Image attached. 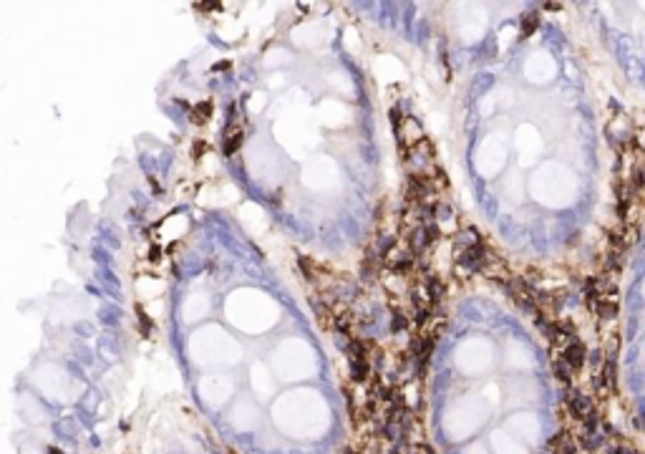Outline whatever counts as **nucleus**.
I'll use <instances>...</instances> for the list:
<instances>
[{
	"instance_id": "f257e3e1",
	"label": "nucleus",
	"mask_w": 645,
	"mask_h": 454,
	"mask_svg": "<svg viewBox=\"0 0 645 454\" xmlns=\"http://www.w3.org/2000/svg\"><path fill=\"white\" fill-rule=\"evenodd\" d=\"M615 379L633 429L645 437V222L622 260L615 303Z\"/></svg>"
},
{
	"instance_id": "f03ea898",
	"label": "nucleus",
	"mask_w": 645,
	"mask_h": 454,
	"mask_svg": "<svg viewBox=\"0 0 645 454\" xmlns=\"http://www.w3.org/2000/svg\"><path fill=\"white\" fill-rule=\"evenodd\" d=\"M585 10L605 76L622 101L645 111V3H595Z\"/></svg>"
}]
</instances>
